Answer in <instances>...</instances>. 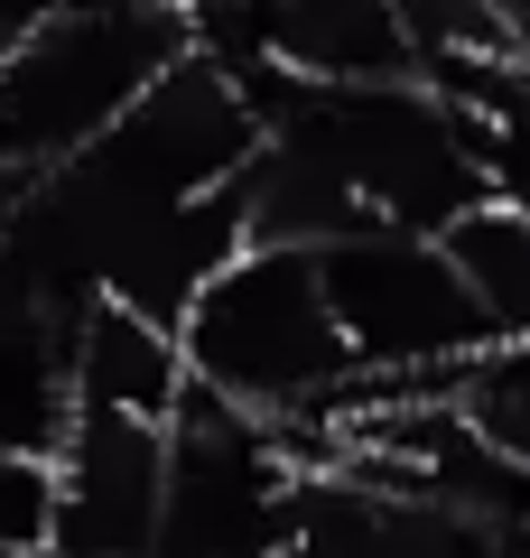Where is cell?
<instances>
[{
	"label": "cell",
	"mask_w": 530,
	"mask_h": 558,
	"mask_svg": "<svg viewBox=\"0 0 530 558\" xmlns=\"http://www.w3.org/2000/svg\"><path fill=\"white\" fill-rule=\"evenodd\" d=\"M177 344H186V373L205 391L270 418L298 447V465L316 475V447H326L345 391L363 381L345 326H335L316 242H242L196 289V307L177 317Z\"/></svg>",
	"instance_id": "1"
},
{
	"label": "cell",
	"mask_w": 530,
	"mask_h": 558,
	"mask_svg": "<svg viewBox=\"0 0 530 558\" xmlns=\"http://www.w3.org/2000/svg\"><path fill=\"white\" fill-rule=\"evenodd\" d=\"M177 57H186V10L168 0H75L20 47H0V178L75 159Z\"/></svg>",
	"instance_id": "2"
},
{
	"label": "cell",
	"mask_w": 530,
	"mask_h": 558,
	"mask_svg": "<svg viewBox=\"0 0 530 558\" xmlns=\"http://www.w3.org/2000/svg\"><path fill=\"white\" fill-rule=\"evenodd\" d=\"M335 326L373 381H466V363L493 344V317L474 307L447 233H400V223H353L316 242Z\"/></svg>",
	"instance_id": "3"
},
{
	"label": "cell",
	"mask_w": 530,
	"mask_h": 558,
	"mask_svg": "<svg viewBox=\"0 0 530 558\" xmlns=\"http://www.w3.org/2000/svg\"><path fill=\"white\" fill-rule=\"evenodd\" d=\"M308 465L270 418L233 410L224 391L186 381L168 418V502H158V558H289Z\"/></svg>",
	"instance_id": "4"
},
{
	"label": "cell",
	"mask_w": 530,
	"mask_h": 558,
	"mask_svg": "<svg viewBox=\"0 0 530 558\" xmlns=\"http://www.w3.org/2000/svg\"><path fill=\"white\" fill-rule=\"evenodd\" d=\"M57 484V539L65 558H158V502H168V418L75 410L47 447Z\"/></svg>",
	"instance_id": "5"
},
{
	"label": "cell",
	"mask_w": 530,
	"mask_h": 558,
	"mask_svg": "<svg viewBox=\"0 0 530 558\" xmlns=\"http://www.w3.org/2000/svg\"><path fill=\"white\" fill-rule=\"evenodd\" d=\"M65 381L75 410H121V418H177L186 400V344L168 317H140L121 299H84L65 317Z\"/></svg>",
	"instance_id": "6"
},
{
	"label": "cell",
	"mask_w": 530,
	"mask_h": 558,
	"mask_svg": "<svg viewBox=\"0 0 530 558\" xmlns=\"http://www.w3.org/2000/svg\"><path fill=\"white\" fill-rule=\"evenodd\" d=\"M65 418H75V381H65V317L47 307H20V317H0V447H47L65 438Z\"/></svg>",
	"instance_id": "7"
},
{
	"label": "cell",
	"mask_w": 530,
	"mask_h": 558,
	"mask_svg": "<svg viewBox=\"0 0 530 558\" xmlns=\"http://www.w3.org/2000/svg\"><path fill=\"white\" fill-rule=\"evenodd\" d=\"M447 252L456 270H466L474 307L493 317V344L503 336H530V215H511V205H474V215L447 223Z\"/></svg>",
	"instance_id": "8"
},
{
	"label": "cell",
	"mask_w": 530,
	"mask_h": 558,
	"mask_svg": "<svg viewBox=\"0 0 530 558\" xmlns=\"http://www.w3.org/2000/svg\"><path fill=\"white\" fill-rule=\"evenodd\" d=\"M456 400H466V418L503 447V457L530 465V336L484 344V354L466 363V381H456Z\"/></svg>",
	"instance_id": "9"
},
{
	"label": "cell",
	"mask_w": 530,
	"mask_h": 558,
	"mask_svg": "<svg viewBox=\"0 0 530 558\" xmlns=\"http://www.w3.org/2000/svg\"><path fill=\"white\" fill-rule=\"evenodd\" d=\"M47 521H57L47 457H28V447H0V549H38Z\"/></svg>",
	"instance_id": "10"
},
{
	"label": "cell",
	"mask_w": 530,
	"mask_h": 558,
	"mask_svg": "<svg viewBox=\"0 0 530 558\" xmlns=\"http://www.w3.org/2000/svg\"><path fill=\"white\" fill-rule=\"evenodd\" d=\"M57 10H75V0H0V47H20L28 28H47Z\"/></svg>",
	"instance_id": "11"
},
{
	"label": "cell",
	"mask_w": 530,
	"mask_h": 558,
	"mask_svg": "<svg viewBox=\"0 0 530 558\" xmlns=\"http://www.w3.org/2000/svg\"><path fill=\"white\" fill-rule=\"evenodd\" d=\"M503 558H530V521H521V531H503Z\"/></svg>",
	"instance_id": "12"
}]
</instances>
